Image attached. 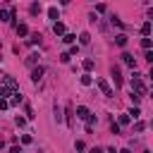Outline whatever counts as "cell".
<instances>
[{
  "label": "cell",
  "instance_id": "1",
  "mask_svg": "<svg viewBox=\"0 0 153 153\" xmlns=\"http://www.w3.org/2000/svg\"><path fill=\"white\" fill-rule=\"evenodd\" d=\"M131 91H134V93H139L141 98L148 93V88H146V86H143V81H141V74H136V72H134V76H131Z\"/></svg>",
  "mask_w": 153,
  "mask_h": 153
},
{
  "label": "cell",
  "instance_id": "2",
  "mask_svg": "<svg viewBox=\"0 0 153 153\" xmlns=\"http://www.w3.org/2000/svg\"><path fill=\"white\" fill-rule=\"evenodd\" d=\"M96 84H98V88L103 91V96H108V98H112V88H110V84L103 79V76H96Z\"/></svg>",
  "mask_w": 153,
  "mask_h": 153
},
{
  "label": "cell",
  "instance_id": "3",
  "mask_svg": "<svg viewBox=\"0 0 153 153\" xmlns=\"http://www.w3.org/2000/svg\"><path fill=\"white\" fill-rule=\"evenodd\" d=\"M110 74H112L115 86H122V84H124V79H122V74H120V67H112V69H110Z\"/></svg>",
  "mask_w": 153,
  "mask_h": 153
},
{
  "label": "cell",
  "instance_id": "4",
  "mask_svg": "<svg viewBox=\"0 0 153 153\" xmlns=\"http://www.w3.org/2000/svg\"><path fill=\"white\" fill-rule=\"evenodd\" d=\"M122 62L129 65V67H136V60H134V55H129V53H122Z\"/></svg>",
  "mask_w": 153,
  "mask_h": 153
},
{
  "label": "cell",
  "instance_id": "5",
  "mask_svg": "<svg viewBox=\"0 0 153 153\" xmlns=\"http://www.w3.org/2000/svg\"><path fill=\"white\" fill-rule=\"evenodd\" d=\"M88 115H91V112H88V108H84V105H79V108H76V117H79V120H86Z\"/></svg>",
  "mask_w": 153,
  "mask_h": 153
},
{
  "label": "cell",
  "instance_id": "6",
  "mask_svg": "<svg viewBox=\"0 0 153 153\" xmlns=\"http://www.w3.org/2000/svg\"><path fill=\"white\" fill-rule=\"evenodd\" d=\"M53 31H55L57 36H65V24H62V22H55V24H53Z\"/></svg>",
  "mask_w": 153,
  "mask_h": 153
},
{
  "label": "cell",
  "instance_id": "7",
  "mask_svg": "<svg viewBox=\"0 0 153 153\" xmlns=\"http://www.w3.org/2000/svg\"><path fill=\"white\" fill-rule=\"evenodd\" d=\"M41 76H43V67H36V69L31 72V79H33V81H41Z\"/></svg>",
  "mask_w": 153,
  "mask_h": 153
},
{
  "label": "cell",
  "instance_id": "8",
  "mask_svg": "<svg viewBox=\"0 0 153 153\" xmlns=\"http://www.w3.org/2000/svg\"><path fill=\"white\" fill-rule=\"evenodd\" d=\"M115 43L124 48V45H127V33H120V36H115Z\"/></svg>",
  "mask_w": 153,
  "mask_h": 153
},
{
  "label": "cell",
  "instance_id": "9",
  "mask_svg": "<svg viewBox=\"0 0 153 153\" xmlns=\"http://www.w3.org/2000/svg\"><path fill=\"white\" fill-rule=\"evenodd\" d=\"M141 33H143V38H148V33H151V22H143V26H141Z\"/></svg>",
  "mask_w": 153,
  "mask_h": 153
},
{
  "label": "cell",
  "instance_id": "10",
  "mask_svg": "<svg viewBox=\"0 0 153 153\" xmlns=\"http://www.w3.org/2000/svg\"><path fill=\"white\" fill-rule=\"evenodd\" d=\"M17 33H19V36H26V33H29V26H26V24H17Z\"/></svg>",
  "mask_w": 153,
  "mask_h": 153
},
{
  "label": "cell",
  "instance_id": "11",
  "mask_svg": "<svg viewBox=\"0 0 153 153\" xmlns=\"http://www.w3.org/2000/svg\"><path fill=\"white\" fill-rule=\"evenodd\" d=\"M29 43H31V45H38V43H41V33H31V36H29Z\"/></svg>",
  "mask_w": 153,
  "mask_h": 153
},
{
  "label": "cell",
  "instance_id": "12",
  "mask_svg": "<svg viewBox=\"0 0 153 153\" xmlns=\"http://www.w3.org/2000/svg\"><path fill=\"white\" fill-rule=\"evenodd\" d=\"M79 43H81V45H88V43H91V36H88V33L84 31V33L79 36Z\"/></svg>",
  "mask_w": 153,
  "mask_h": 153
},
{
  "label": "cell",
  "instance_id": "13",
  "mask_svg": "<svg viewBox=\"0 0 153 153\" xmlns=\"http://www.w3.org/2000/svg\"><path fill=\"white\" fill-rule=\"evenodd\" d=\"M93 65H96V62H93V60H91V57H88V60H84V62H81V67H84V69H86V72H91V69H93Z\"/></svg>",
  "mask_w": 153,
  "mask_h": 153
},
{
  "label": "cell",
  "instance_id": "14",
  "mask_svg": "<svg viewBox=\"0 0 153 153\" xmlns=\"http://www.w3.org/2000/svg\"><path fill=\"white\" fill-rule=\"evenodd\" d=\"M22 103V93L17 91V93H12V100H10V105H19Z\"/></svg>",
  "mask_w": 153,
  "mask_h": 153
},
{
  "label": "cell",
  "instance_id": "15",
  "mask_svg": "<svg viewBox=\"0 0 153 153\" xmlns=\"http://www.w3.org/2000/svg\"><path fill=\"white\" fill-rule=\"evenodd\" d=\"M131 117L139 120V117H141V110H139V108H131V110H129V120H131Z\"/></svg>",
  "mask_w": 153,
  "mask_h": 153
},
{
  "label": "cell",
  "instance_id": "16",
  "mask_svg": "<svg viewBox=\"0 0 153 153\" xmlns=\"http://www.w3.org/2000/svg\"><path fill=\"white\" fill-rule=\"evenodd\" d=\"M110 22H112V26H120V29L124 26V22H122L120 17H110Z\"/></svg>",
  "mask_w": 153,
  "mask_h": 153
},
{
  "label": "cell",
  "instance_id": "17",
  "mask_svg": "<svg viewBox=\"0 0 153 153\" xmlns=\"http://www.w3.org/2000/svg\"><path fill=\"white\" fill-rule=\"evenodd\" d=\"M62 41H65V43H74V41H76V36H74V33H65V36H62Z\"/></svg>",
  "mask_w": 153,
  "mask_h": 153
},
{
  "label": "cell",
  "instance_id": "18",
  "mask_svg": "<svg viewBox=\"0 0 153 153\" xmlns=\"http://www.w3.org/2000/svg\"><path fill=\"white\" fill-rule=\"evenodd\" d=\"M36 60H38V53H31V55L26 57V65H36Z\"/></svg>",
  "mask_w": 153,
  "mask_h": 153
},
{
  "label": "cell",
  "instance_id": "19",
  "mask_svg": "<svg viewBox=\"0 0 153 153\" xmlns=\"http://www.w3.org/2000/svg\"><path fill=\"white\" fill-rule=\"evenodd\" d=\"M91 81H93L91 74H81V84H84V86H91Z\"/></svg>",
  "mask_w": 153,
  "mask_h": 153
},
{
  "label": "cell",
  "instance_id": "20",
  "mask_svg": "<svg viewBox=\"0 0 153 153\" xmlns=\"http://www.w3.org/2000/svg\"><path fill=\"white\" fill-rule=\"evenodd\" d=\"M72 115H74V110H72V105H67V124L72 127Z\"/></svg>",
  "mask_w": 153,
  "mask_h": 153
},
{
  "label": "cell",
  "instance_id": "21",
  "mask_svg": "<svg viewBox=\"0 0 153 153\" xmlns=\"http://www.w3.org/2000/svg\"><path fill=\"white\" fill-rule=\"evenodd\" d=\"M29 10H31V14H38V12H41V5H38V2H33Z\"/></svg>",
  "mask_w": 153,
  "mask_h": 153
},
{
  "label": "cell",
  "instance_id": "22",
  "mask_svg": "<svg viewBox=\"0 0 153 153\" xmlns=\"http://www.w3.org/2000/svg\"><path fill=\"white\" fill-rule=\"evenodd\" d=\"M48 17H50V19H55V22H57V10H55V7H50V10H48Z\"/></svg>",
  "mask_w": 153,
  "mask_h": 153
},
{
  "label": "cell",
  "instance_id": "23",
  "mask_svg": "<svg viewBox=\"0 0 153 153\" xmlns=\"http://www.w3.org/2000/svg\"><path fill=\"white\" fill-rule=\"evenodd\" d=\"M141 45L148 50V48H151V38H141Z\"/></svg>",
  "mask_w": 153,
  "mask_h": 153
},
{
  "label": "cell",
  "instance_id": "24",
  "mask_svg": "<svg viewBox=\"0 0 153 153\" xmlns=\"http://www.w3.org/2000/svg\"><path fill=\"white\" fill-rule=\"evenodd\" d=\"M120 124H129V115H120Z\"/></svg>",
  "mask_w": 153,
  "mask_h": 153
},
{
  "label": "cell",
  "instance_id": "25",
  "mask_svg": "<svg viewBox=\"0 0 153 153\" xmlns=\"http://www.w3.org/2000/svg\"><path fill=\"white\" fill-rule=\"evenodd\" d=\"M69 57H72L69 53H62V55H60V60H62V62H69Z\"/></svg>",
  "mask_w": 153,
  "mask_h": 153
},
{
  "label": "cell",
  "instance_id": "26",
  "mask_svg": "<svg viewBox=\"0 0 153 153\" xmlns=\"http://www.w3.org/2000/svg\"><path fill=\"white\" fill-rule=\"evenodd\" d=\"M139 100H141V96H139V93H134V91H131V103H139Z\"/></svg>",
  "mask_w": 153,
  "mask_h": 153
},
{
  "label": "cell",
  "instance_id": "27",
  "mask_svg": "<svg viewBox=\"0 0 153 153\" xmlns=\"http://www.w3.org/2000/svg\"><path fill=\"white\" fill-rule=\"evenodd\" d=\"M7 105H10V103H7V100H2V98H0V110H5V108H7Z\"/></svg>",
  "mask_w": 153,
  "mask_h": 153
},
{
  "label": "cell",
  "instance_id": "28",
  "mask_svg": "<svg viewBox=\"0 0 153 153\" xmlns=\"http://www.w3.org/2000/svg\"><path fill=\"white\" fill-rule=\"evenodd\" d=\"M10 153H22V151H19V146H12V148H10Z\"/></svg>",
  "mask_w": 153,
  "mask_h": 153
},
{
  "label": "cell",
  "instance_id": "29",
  "mask_svg": "<svg viewBox=\"0 0 153 153\" xmlns=\"http://www.w3.org/2000/svg\"><path fill=\"white\" fill-rule=\"evenodd\" d=\"M91 153H103V151L100 148H91Z\"/></svg>",
  "mask_w": 153,
  "mask_h": 153
},
{
  "label": "cell",
  "instance_id": "30",
  "mask_svg": "<svg viewBox=\"0 0 153 153\" xmlns=\"http://www.w3.org/2000/svg\"><path fill=\"white\" fill-rule=\"evenodd\" d=\"M117 153H129V151H127V148H122V151H117Z\"/></svg>",
  "mask_w": 153,
  "mask_h": 153
},
{
  "label": "cell",
  "instance_id": "31",
  "mask_svg": "<svg viewBox=\"0 0 153 153\" xmlns=\"http://www.w3.org/2000/svg\"><path fill=\"white\" fill-rule=\"evenodd\" d=\"M2 146H5V141H2V139H0V148H2Z\"/></svg>",
  "mask_w": 153,
  "mask_h": 153
},
{
  "label": "cell",
  "instance_id": "32",
  "mask_svg": "<svg viewBox=\"0 0 153 153\" xmlns=\"http://www.w3.org/2000/svg\"><path fill=\"white\" fill-rule=\"evenodd\" d=\"M108 153H117V151H115V148H110V151H108Z\"/></svg>",
  "mask_w": 153,
  "mask_h": 153
}]
</instances>
